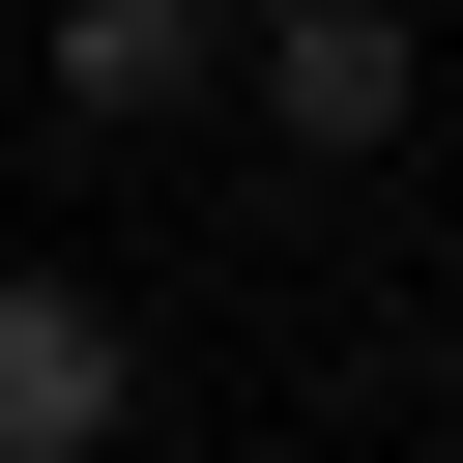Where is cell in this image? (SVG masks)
<instances>
[{
    "mask_svg": "<svg viewBox=\"0 0 463 463\" xmlns=\"http://www.w3.org/2000/svg\"><path fill=\"white\" fill-rule=\"evenodd\" d=\"M232 116H260L289 174H376V145L434 116V29H405V0H232Z\"/></svg>",
    "mask_w": 463,
    "mask_h": 463,
    "instance_id": "6da1fadb",
    "label": "cell"
},
{
    "mask_svg": "<svg viewBox=\"0 0 463 463\" xmlns=\"http://www.w3.org/2000/svg\"><path fill=\"white\" fill-rule=\"evenodd\" d=\"M29 116H58V145H174V116H232V0H29Z\"/></svg>",
    "mask_w": 463,
    "mask_h": 463,
    "instance_id": "7a4b0ae2",
    "label": "cell"
},
{
    "mask_svg": "<svg viewBox=\"0 0 463 463\" xmlns=\"http://www.w3.org/2000/svg\"><path fill=\"white\" fill-rule=\"evenodd\" d=\"M145 434V318L87 260H0V463H116Z\"/></svg>",
    "mask_w": 463,
    "mask_h": 463,
    "instance_id": "3957f363",
    "label": "cell"
},
{
    "mask_svg": "<svg viewBox=\"0 0 463 463\" xmlns=\"http://www.w3.org/2000/svg\"><path fill=\"white\" fill-rule=\"evenodd\" d=\"M0 116H29V0H0Z\"/></svg>",
    "mask_w": 463,
    "mask_h": 463,
    "instance_id": "277c9868",
    "label": "cell"
}]
</instances>
